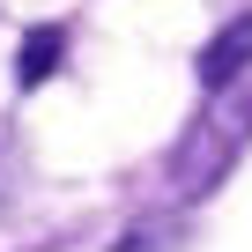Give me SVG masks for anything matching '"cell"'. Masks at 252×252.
Instances as JSON below:
<instances>
[{"instance_id":"7a4b0ae2","label":"cell","mask_w":252,"mask_h":252,"mask_svg":"<svg viewBox=\"0 0 252 252\" xmlns=\"http://www.w3.org/2000/svg\"><path fill=\"white\" fill-rule=\"evenodd\" d=\"M245 67H252V15H237L230 30L208 37V52H200V82H208V89H230Z\"/></svg>"},{"instance_id":"6da1fadb","label":"cell","mask_w":252,"mask_h":252,"mask_svg":"<svg viewBox=\"0 0 252 252\" xmlns=\"http://www.w3.org/2000/svg\"><path fill=\"white\" fill-rule=\"evenodd\" d=\"M252 141V89H215V104L186 126V141H178V156H171V178H178V193L186 200H200L230 163H237V149Z\"/></svg>"},{"instance_id":"3957f363","label":"cell","mask_w":252,"mask_h":252,"mask_svg":"<svg viewBox=\"0 0 252 252\" xmlns=\"http://www.w3.org/2000/svg\"><path fill=\"white\" fill-rule=\"evenodd\" d=\"M60 52H67V30H60V23L30 30V37H23V52H15V82H23V89L52 82V74H60Z\"/></svg>"}]
</instances>
